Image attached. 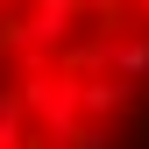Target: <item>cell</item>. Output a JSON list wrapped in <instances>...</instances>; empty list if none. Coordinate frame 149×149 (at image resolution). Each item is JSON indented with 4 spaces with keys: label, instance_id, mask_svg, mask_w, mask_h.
I'll list each match as a JSON object with an SVG mask.
<instances>
[{
    "label": "cell",
    "instance_id": "1",
    "mask_svg": "<svg viewBox=\"0 0 149 149\" xmlns=\"http://www.w3.org/2000/svg\"><path fill=\"white\" fill-rule=\"evenodd\" d=\"M0 149H149V0H0Z\"/></svg>",
    "mask_w": 149,
    "mask_h": 149
}]
</instances>
